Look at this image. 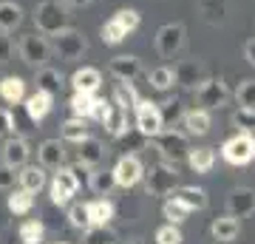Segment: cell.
Masks as SVG:
<instances>
[{
  "label": "cell",
  "mask_w": 255,
  "mask_h": 244,
  "mask_svg": "<svg viewBox=\"0 0 255 244\" xmlns=\"http://www.w3.org/2000/svg\"><path fill=\"white\" fill-rule=\"evenodd\" d=\"M37 159H40V165H43L46 171L63 168V162H65L63 142H60V139H46V142H40V148H37Z\"/></svg>",
  "instance_id": "e0dca14e"
},
{
  "label": "cell",
  "mask_w": 255,
  "mask_h": 244,
  "mask_svg": "<svg viewBox=\"0 0 255 244\" xmlns=\"http://www.w3.org/2000/svg\"><path fill=\"white\" fill-rule=\"evenodd\" d=\"M11 122H14V134H28V131H31V128H26V122H31V117L26 114V108L11 111Z\"/></svg>",
  "instance_id": "681fc988"
},
{
  "label": "cell",
  "mask_w": 255,
  "mask_h": 244,
  "mask_svg": "<svg viewBox=\"0 0 255 244\" xmlns=\"http://www.w3.org/2000/svg\"><path fill=\"white\" fill-rule=\"evenodd\" d=\"M51 102H54V97L51 94H46V91H34V94H28L26 100H23V108H26V114L31 117V122H43V119L51 114Z\"/></svg>",
  "instance_id": "ac0fdd59"
},
{
  "label": "cell",
  "mask_w": 255,
  "mask_h": 244,
  "mask_svg": "<svg viewBox=\"0 0 255 244\" xmlns=\"http://www.w3.org/2000/svg\"><path fill=\"white\" fill-rule=\"evenodd\" d=\"M88 188L100 196H108L111 190L117 188V179H114V171H94L88 176Z\"/></svg>",
  "instance_id": "e575fe53"
},
{
  "label": "cell",
  "mask_w": 255,
  "mask_h": 244,
  "mask_svg": "<svg viewBox=\"0 0 255 244\" xmlns=\"http://www.w3.org/2000/svg\"><path fill=\"white\" fill-rule=\"evenodd\" d=\"M147 82H150L156 91H167V88H173L176 71L170 68V65H159V68H153V71L147 74Z\"/></svg>",
  "instance_id": "d590c367"
},
{
  "label": "cell",
  "mask_w": 255,
  "mask_h": 244,
  "mask_svg": "<svg viewBox=\"0 0 255 244\" xmlns=\"http://www.w3.org/2000/svg\"><path fill=\"white\" fill-rule=\"evenodd\" d=\"M34 26L40 34H46V37H57L60 31L71 28L68 26V6L60 3V0H43V3H37Z\"/></svg>",
  "instance_id": "6da1fadb"
},
{
  "label": "cell",
  "mask_w": 255,
  "mask_h": 244,
  "mask_svg": "<svg viewBox=\"0 0 255 244\" xmlns=\"http://www.w3.org/2000/svg\"><path fill=\"white\" fill-rule=\"evenodd\" d=\"M227 213L236 219H250L255 213V190L253 188H236L227 196Z\"/></svg>",
  "instance_id": "4fadbf2b"
},
{
  "label": "cell",
  "mask_w": 255,
  "mask_h": 244,
  "mask_svg": "<svg viewBox=\"0 0 255 244\" xmlns=\"http://www.w3.org/2000/svg\"><path fill=\"white\" fill-rule=\"evenodd\" d=\"M193 94H196V105L204 111H219L230 102V88L221 77H207Z\"/></svg>",
  "instance_id": "52a82bcc"
},
{
  "label": "cell",
  "mask_w": 255,
  "mask_h": 244,
  "mask_svg": "<svg viewBox=\"0 0 255 244\" xmlns=\"http://www.w3.org/2000/svg\"><path fill=\"white\" fill-rule=\"evenodd\" d=\"M187 162L196 173H210L213 171V165H216V151L213 148H190V154H187Z\"/></svg>",
  "instance_id": "f1b7e54d"
},
{
  "label": "cell",
  "mask_w": 255,
  "mask_h": 244,
  "mask_svg": "<svg viewBox=\"0 0 255 244\" xmlns=\"http://www.w3.org/2000/svg\"><path fill=\"white\" fill-rule=\"evenodd\" d=\"M68 222H71V227H77V230H88L91 225V213H88V205H71V210H68Z\"/></svg>",
  "instance_id": "ab89813d"
},
{
  "label": "cell",
  "mask_w": 255,
  "mask_h": 244,
  "mask_svg": "<svg viewBox=\"0 0 255 244\" xmlns=\"http://www.w3.org/2000/svg\"><path fill=\"white\" fill-rule=\"evenodd\" d=\"M199 14L207 26H224L230 14V0H199Z\"/></svg>",
  "instance_id": "44dd1931"
},
{
  "label": "cell",
  "mask_w": 255,
  "mask_h": 244,
  "mask_svg": "<svg viewBox=\"0 0 255 244\" xmlns=\"http://www.w3.org/2000/svg\"><path fill=\"white\" fill-rule=\"evenodd\" d=\"M210 233H213V239L221 244H233L241 236V222H238L236 216H219L213 219V225H210Z\"/></svg>",
  "instance_id": "d6986e66"
},
{
  "label": "cell",
  "mask_w": 255,
  "mask_h": 244,
  "mask_svg": "<svg viewBox=\"0 0 255 244\" xmlns=\"http://www.w3.org/2000/svg\"><path fill=\"white\" fill-rule=\"evenodd\" d=\"M14 182H17V168H11V165H0V190H11L14 188Z\"/></svg>",
  "instance_id": "bcb514c9"
},
{
  "label": "cell",
  "mask_w": 255,
  "mask_h": 244,
  "mask_svg": "<svg viewBox=\"0 0 255 244\" xmlns=\"http://www.w3.org/2000/svg\"><path fill=\"white\" fill-rule=\"evenodd\" d=\"M17 54L20 60L31 68H40L51 60V43L46 40V34L40 31H31V34H20L17 40Z\"/></svg>",
  "instance_id": "5b68a950"
},
{
  "label": "cell",
  "mask_w": 255,
  "mask_h": 244,
  "mask_svg": "<svg viewBox=\"0 0 255 244\" xmlns=\"http://www.w3.org/2000/svg\"><path fill=\"white\" fill-rule=\"evenodd\" d=\"M88 213H91L94 227H108L111 219H114V205L108 199H94V202H88Z\"/></svg>",
  "instance_id": "4dcf8cb0"
},
{
  "label": "cell",
  "mask_w": 255,
  "mask_h": 244,
  "mask_svg": "<svg viewBox=\"0 0 255 244\" xmlns=\"http://www.w3.org/2000/svg\"><path fill=\"white\" fill-rule=\"evenodd\" d=\"M244 57H247V63L255 68V40H247L244 43Z\"/></svg>",
  "instance_id": "816d5d0a"
},
{
  "label": "cell",
  "mask_w": 255,
  "mask_h": 244,
  "mask_svg": "<svg viewBox=\"0 0 255 244\" xmlns=\"http://www.w3.org/2000/svg\"><path fill=\"white\" fill-rule=\"evenodd\" d=\"M94 100H97V94H82V91H74V97H71V100H68V108L74 111V117L91 119V111H94Z\"/></svg>",
  "instance_id": "836d02e7"
},
{
  "label": "cell",
  "mask_w": 255,
  "mask_h": 244,
  "mask_svg": "<svg viewBox=\"0 0 255 244\" xmlns=\"http://www.w3.org/2000/svg\"><path fill=\"white\" fill-rule=\"evenodd\" d=\"M173 71H176V85H182V88L196 91L201 82L207 80V71H204V65L199 60H182Z\"/></svg>",
  "instance_id": "5bb4252c"
},
{
  "label": "cell",
  "mask_w": 255,
  "mask_h": 244,
  "mask_svg": "<svg viewBox=\"0 0 255 244\" xmlns=\"http://www.w3.org/2000/svg\"><path fill=\"white\" fill-rule=\"evenodd\" d=\"M153 148L162 154V159H167V162H173V165L187 159V154H190L187 134H184V131H173V128L159 131V134L153 136Z\"/></svg>",
  "instance_id": "277c9868"
},
{
  "label": "cell",
  "mask_w": 255,
  "mask_h": 244,
  "mask_svg": "<svg viewBox=\"0 0 255 244\" xmlns=\"http://www.w3.org/2000/svg\"><path fill=\"white\" fill-rule=\"evenodd\" d=\"M77 156H80V162L85 168H97V165L105 162V156H108V148L100 142V139H94V136H85L82 142H77Z\"/></svg>",
  "instance_id": "2e32d148"
},
{
  "label": "cell",
  "mask_w": 255,
  "mask_h": 244,
  "mask_svg": "<svg viewBox=\"0 0 255 244\" xmlns=\"http://www.w3.org/2000/svg\"><path fill=\"white\" fill-rule=\"evenodd\" d=\"M31 205H34V193H28V190H23V188H17L9 196V210L14 213V216L28 213V210H31Z\"/></svg>",
  "instance_id": "74e56055"
},
{
  "label": "cell",
  "mask_w": 255,
  "mask_h": 244,
  "mask_svg": "<svg viewBox=\"0 0 255 244\" xmlns=\"http://www.w3.org/2000/svg\"><path fill=\"white\" fill-rule=\"evenodd\" d=\"M173 199H179L187 210H204L207 208V190L190 188V185H179L173 190Z\"/></svg>",
  "instance_id": "484cf974"
},
{
  "label": "cell",
  "mask_w": 255,
  "mask_h": 244,
  "mask_svg": "<svg viewBox=\"0 0 255 244\" xmlns=\"http://www.w3.org/2000/svg\"><path fill=\"white\" fill-rule=\"evenodd\" d=\"M128 244H145V242H139V239H130V242H128Z\"/></svg>",
  "instance_id": "db71d44e"
},
{
  "label": "cell",
  "mask_w": 255,
  "mask_h": 244,
  "mask_svg": "<svg viewBox=\"0 0 255 244\" xmlns=\"http://www.w3.org/2000/svg\"><path fill=\"white\" fill-rule=\"evenodd\" d=\"M43 236H46V227H43V222H37V219H31V222H26V225L20 227V242L23 244H40Z\"/></svg>",
  "instance_id": "f35d334b"
},
{
  "label": "cell",
  "mask_w": 255,
  "mask_h": 244,
  "mask_svg": "<svg viewBox=\"0 0 255 244\" xmlns=\"http://www.w3.org/2000/svg\"><path fill=\"white\" fill-rule=\"evenodd\" d=\"M221 159L227 165H236V168L250 165L255 159V134L238 131L236 136H230L227 142L221 145Z\"/></svg>",
  "instance_id": "8992f818"
},
{
  "label": "cell",
  "mask_w": 255,
  "mask_h": 244,
  "mask_svg": "<svg viewBox=\"0 0 255 244\" xmlns=\"http://www.w3.org/2000/svg\"><path fill=\"white\" fill-rule=\"evenodd\" d=\"M23 23V6L14 0H0V31H14Z\"/></svg>",
  "instance_id": "4316f807"
},
{
  "label": "cell",
  "mask_w": 255,
  "mask_h": 244,
  "mask_svg": "<svg viewBox=\"0 0 255 244\" xmlns=\"http://www.w3.org/2000/svg\"><path fill=\"white\" fill-rule=\"evenodd\" d=\"M34 82H37V91H46V94H51V97H57V94L63 91V85H65L63 74L57 71V68H51V65H40Z\"/></svg>",
  "instance_id": "d4e9b609"
},
{
  "label": "cell",
  "mask_w": 255,
  "mask_h": 244,
  "mask_svg": "<svg viewBox=\"0 0 255 244\" xmlns=\"http://www.w3.org/2000/svg\"><path fill=\"white\" fill-rule=\"evenodd\" d=\"M233 125H236L238 131L255 134V108H241V105H238V111L233 114Z\"/></svg>",
  "instance_id": "7bdbcfd3"
},
{
  "label": "cell",
  "mask_w": 255,
  "mask_h": 244,
  "mask_svg": "<svg viewBox=\"0 0 255 244\" xmlns=\"http://www.w3.org/2000/svg\"><path fill=\"white\" fill-rule=\"evenodd\" d=\"M80 190V179L71 173V168H57V173H54V179H51V202L54 205H68L71 202V196Z\"/></svg>",
  "instance_id": "7c38bea8"
},
{
  "label": "cell",
  "mask_w": 255,
  "mask_h": 244,
  "mask_svg": "<svg viewBox=\"0 0 255 244\" xmlns=\"http://www.w3.org/2000/svg\"><path fill=\"white\" fill-rule=\"evenodd\" d=\"M102 128H105V131H108L114 139H119V136L128 131V111H125V108H119L117 102H114V108H111V114L105 117Z\"/></svg>",
  "instance_id": "f546056e"
},
{
  "label": "cell",
  "mask_w": 255,
  "mask_h": 244,
  "mask_svg": "<svg viewBox=\"0 0 255 244\" xmlns=\"http://www.w3.org/2000/svg\"><path fill=\"white\" fill-rule=\"evenodd\" d=\"M114 179H117L119 188H133V185H139V182L145 179V165H142V159L136 154H125L117 162V168H114Z\"/></svg>",
  "instance_id": "8fae6325"
},
{
  "label": "cell",
  "mask_w": 255,
  "mask_h": 244,
  "mask_svg": "<svg viewBox=\"0 0 255 244\" xmlns=\"http://www.w3.org/2000/svg\"><path fill=\"white\" fill-rule=\"evenodd\" d=\"M179 179H182V173L176 171V165L167 162V159H159L150 168H145V188L150 196H167V193H173L179 188Z\"/></svg>",
  "instance_id": "7a4b0ae2"
},
{
  "label": "cell",
  "mask_w": 255,
  "mask_h": 244,
  "mask_svg": "<svg viewBox=\"0 0 255 244\" xmlns=\"http://www.w3.org/2000/svg\"><path fill=\"white\" fill-rule=\"evenodd\" d=\"M114 242V233L108 227H88L85 230V244H111Z\"/></svg>",
  "instance_id": "f6af8a7d"
},
{
  "label": "cell",
  "mask_w": 255,
  "mask_h": 244,
  "mask_svg": "<svg viewBox=\"0 0 255 244\" xmlns=\"http://www.w3.org/2000/svg\"><path fill=\"white\" fill-rule=\"evenodd\" d=\"M162 108V119H164V128L167 125H176V122H182V117H184V105L179 100H167L164 105H159Z\"/></svg>",
  "instance_id": "60d3db41"
},
{
  "label": "cell",
  "mask_w": 255,
  "mask_h": 244,
  "mask_svg": "<svg viewBox=\"0 0 255 244\" xmlns=\"http://www.w3.org/2000/svg\"><path fill=\"white\" fill-rule=\"evenodd\" d=\"M60 3H65V6H68V9H71V6H88V3H91V0H60Z\"/></svg>",
  "instance_id": "f5cc1de1"
},
{
  "label": "cell",
  "mask_w": 255,
  "mask_h": 244,
  "mask_svg": "<svg viewBox=\"0 0 255 244\" xmlns=\"http://www.w3.org/2000/svg\"><path fill=\"white\" fill-rule=\"evenodd\" d=\"M184 236L179 230V225H164L156 230V244H182Z\"/></svg>",
  "instance_id": "ee69618b"
},
{
  "label": "cell",
  "mask_w": 255,
  "mask_h": 244,
  "mask_svg": "<svg viewBox=\"0 0 255 244\" xmlns=\"http://www.w3.org/2000/svg\"><path fill=\"white\" fill-rule=\"evenodd\" d=\"M142 23V14L136 9H119L114 11V17L102 26V43L105 45H119L128 34H133Z\"/></svg>",
  "instance_id": "3957f363"
},
{
  "label": "cell",
  "mask_w": 255,
  "mask_h": 244,
  "mask_svg": "<svg viewBox=\"0 0 255 244\" xmlns=\"http://www.w3.org/2000/svg\"><path fill=\"white\" fill-rule=\"evenodd\" d=\"M162 213H164V219H167V225H182V222H187V216H190V210L184 208L179 199H170L162 205Z\"/></svg>",
  "instance_id": "8d00e7d4"
},
{
  "label": "cell",
  "mask_w": 255,
  "mask_h": 244,
  "mask_svg": "<svg viewBox=\"0 0 255 244\" xmlns=\"http://www.w3.org/2000/svg\"><path fill=\"white\" fill-rule=\"evenodd\" d=\"M11 51H14L11 40L6 37V31H0V65H6L11 60Z\"/></svg>",
  "instance_id": "f907efd6"
},
{
  "label": "cell",
  "mask_w": 255,
  "mask_h": 244,
  "mask_svg": "<svg viewBox=\"0 0 255 244\" xmlns=\"http://www.w3.org/2000/svg\"><path fill=\"white\" fill-rule=\"evenodd\" d=\"M28 142H26V136H9L6 139V145H3V162L11 165V168H23V165L28 162Z\"/></svg>",
  "instance_id": "ffe728a7"
},
{
  "label": "cell",
  "mask_w": 255,
  "mask_h": 244,
  "mask_svg": "<svg viewBox=\"0 0 255 244\" xmlns=\"http://www.w3.org/2000/svg\"><path fill=\"white\" fill-rule=\"evenodd\" d=\"M136 131L145 139H153L159 131H164V119H162V108L150 100H139L136 102Z\"/></svg>",
  "instance_id": "30bf717a"
},
{
  "label": "cell",
  "mask_w": 255,
  "mask_h": 244,
  "mask_svg": "<svg viewBox=\"0 0 255 244\" xmlns=\"http://www.w3.org/2000/svg\"><path fill=\"white\" fill-rule=\"evenodd\" d=\"M108 71L117 82H133L139 74H142V63H139V57H133V54H119V57L111 60Z\"/></svg>",
  "instance_id": "9a60e30c"
},
{
  "label": "cell",
  "mask_w": 255,
  "mask_h": 244,
  "mask_svg": "<svg viewBox=\"0 0 255 244\" xmlns=\"http://www.w3.org/2000/svg\"><path fill=\"white\" fill-rule=\"evenodd\" d=\"M14 136V122H11V111L0 108V139Z\"/></svg>",
  "instance_id": "c3c4849f"
},
{
  "label": "cell",
  "mask_w": 255,
  "mask_h": 244,
  "mask_svg": "<svg viewBox=\"0 0 255 244\" xmlns=\"http://www.w3.org/2000/svg\"><path fill=\"white\" fill-rule=\"evenodd\" d=\"M142 100L136 94V88H133V82H117V91H114V102H117L119 108H136V102Z\"/></svg>",
  "instance_id": "d6a6232c"
},
{
  "label": "cell",
  "mask_w": 255,
  "mask_h": 244,
  "mask_svg": "<svg viewBox=\"0 0 255 244\" xmlns=\"http://www.w3.org/2000/svg\"><path fill=\"white\" fill-rule=\"evenodd\" d=\"M111 108H114V102L111 100H102V97H97L94 100V111H91V119H97V122H105V117L111 114Z\"/></svg>",
  "instance_id": "7dc6e473"
},
{
  "label": "cell",
  "mask_w": 255,
  "mask_h": 244,
  "mask_svg": "<svg viewBox=\"0 0 255 244\" xmlns=\"http://www.w3.org/2000/svg\"><path fill=\"white\" fill-rule=\"evenodd\" d=\"M182 125H184V134H187V136H207L213 119H210V111L193 108V111H184Z\"/></svg>",
  "instance_id": "7402d4cb"
},
{
  "label": "cell",
  "mask_w": 255,
  "mask_h": 244,
  "mask_svg": "<svg viewBox=\"0 0 255 244\" xmlns=\"http://www.w3.org/2000/svg\"><path fill=\"white\" fill-rule=\"evenodd\" d=\"M51 51H54L60 60H65V63H77V60L88 51V40H85V34L77 31V28H65V31H60V34L54 37Z\"/></svg>",
  "instance_id": "ba28073f"
},
{
  "label": "cell",
  "mask_w": 255,
  "mask_h": 244,
  "mask_svg": "<svg viewBox=\"0 0 255 244\" xmlns=\"http://www.w3.org/2000/svg\"><path fill=\"white\" fill-rule=\"evenodd\" d=\"M71 85L74 91H82V94H97L102 85V74L100 68H94V65H85V68H77L71 77Z\"/></svg>",
  "instance_id": "603a6c76"
},
{
  "label": "cell",
  "mask_w": 255,
  "mask_h": 244,
  "mask_svg": "<svg viewBox=\"0 0 255 244\" xmlns=\"http://www.w3.org/2000/svg\"><path fill=\"white\" fill-rule=\"evenodd\" d=\"M17 182L20 188L28 190V193H40L46 188V168L43 165H23L17 173Z\"/></svg>",
  "instance_id": "cb8c5ba5"
},
{
  "label": "cell",
  "mask_w": 255,
  "mask_h": 244,
  "mask_svg": "<svg viewBox=\"0 0 255 244\" xmlns=\"http://www.w3.org/2000/svg\"><path fill=\"white\" fill-rule=\"evenodd\" d=\"M236 100L241 108H255V80H241L236 88Z\"/></svg>",
  "instance_id": "b9f144b4"
},
{
  "label": "cell",
  "mask_w": 255,
  "mask_h": 244,
  "mask_svg": "<svg viewBox=\"0 0 255 244\" xmlns=\"http://www.w3.org/2000/svg\"><path fill=\"white\" fill-rule=\"evenodd\" d=\"M60 134H63L65 142H82V139L88 136V122H85L82 117H71V119H65L63 122Z\"/></svg>",
  "instance_id": "1f68e13d"
},
{
  "label": "cell",
  "mask_w": 255,
  "mask_h": 244,
  "mask_svg": "<svg viewBox=\"0 0 255 244\" xmlns=\"http://www.w3.org/2000/svg\"><path fill=\"white\" fill-rule=\"evenodd\" d=\"M0 97L9 102V105H20L26 100V82L20 77H3L0 80Z\"/></svg>",
  "instance_id": "83f0119b"
},
{
  "label": "cell",
  "mask_w": 255,
  "mask_h": 244,
  "mask_svg": "<svg viewBox=\"0 0 255 244\" xmlns=\"http://www.w3.org/2000/svg\"><path fill=\"white\" fill-rule=\"evenodd\" d=\"M184 37H187L184 23H164V26L156 31V51H159L164 60H170V57H176L182 51Z\"/></svg>",
  "instance_id": "9c48e42d"
}]
</instances>
